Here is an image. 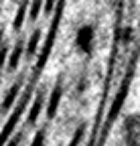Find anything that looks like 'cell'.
<instances>
[{
	"mask_svg": "<svg viewBox=\"0 0 140 146\" xmlns=\"http://www.w3.org/2000/svg\"><path fill=\"white\" fill-rule=\"evenodd\" d=\"M53 2H55V0H47V10H51V6H53Z\"/></svg>",
	"mask_w": 140,
	"mask_h": 146,
	"instance_id": "cell-2",
	"label": "cell"
},
{
	"mask_svg": "<svg viewBox=\"0 0 140 146\" xmlns=\"http://www.w3.org/2000/svg\"><path fill=\"white\" fill-rule=\"evenodd\" d=\"M41 2H43V0H33V8H31V14H33V16H37V14H39Z\"/></svg>",
	"mask_w": 140,
	"mask_h": 146,
	"instance_id": "cell-1",
	"label": "cell"
}]
</instances>
